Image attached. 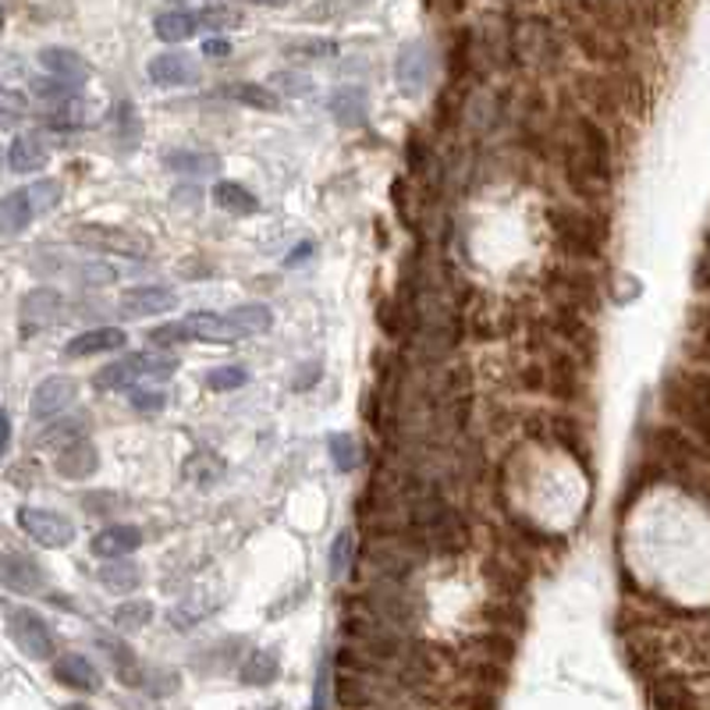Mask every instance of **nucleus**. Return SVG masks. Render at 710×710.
Masks as SVG:
<instances>
[{
  "mask_svg": "<svg viewBox=\"0 0 710 710\" xmlns=\"http://www.w3.org/2000/svg\"><path fill=\"white\" fill-rule=\"evenodd\" d=\"M664 409L686 426L689 434L710 445V377L672 374L664 380Z\"/></svg>",
  "mask_w": 710,
  "mask_h": 710,
  "instance_id": "f257e3e1",
  "label": "nucleus"
},
{
  "mask_svg": "<svg viewBox=\"0 0 710 710\" xmlns=\"http://www.w3.org/2000/svg\"><path fill=\"white\" fill-rule=\"evenodd\" d=\"M57 203H61V181L54 178H39L33 185H22V189L8 192L0 199V232L8 238H14L19 232H25L28 224L43 213H50Z\"/></svg>",
  "mask_w": 710,
  "mask_h": 710,
  "instance_id": "f03ea898",
  "label": "nucleus"
},
{
  "mask_svg": "<svg viewBox=\"0 0 710 710\" xmlns=\"http://www.w3.org/2000/svg\"><path fill=\"white\" fill-rule=\"evenodd\" d=\"M568 178H572L576 192H582V196H593L596 185L604 189V185L611 181L607 135L593 121H582L579 125V142H576L572 161H568Z\"/></svg>",
  "mask_w": 710,
  "mask_h": 710,
  "instance_id": "7ed1b4c3",
  "label": "nucleus"
},
{
  "mask_svg": "<svg viewBox=\"0 0 710 710\" xmlns=\"http://www.w3.org/2000/svg\"><path fill=\"white\" fill-rule=\"evenodd\" d=\"M150 341L164 348H175L181 341H213V345H227V341H241V331L227 320V312H189L185 320L153 327Z\"/></svg>",
  "mask_w": 710,
  "mask_h": 710,
  "instance_id": "20e7f679",
  "label": "nucleus"
},
{
  "mask_svg": "<svg viewBox=\"0 0 710 710\" xmlns=\"http://www.w3.org/2000/svg\"><path fill=\"white\" fill-rule=\"evenodd\" d=\"M170 374H178V355L139 352V355H125V359L104 366L93 383L99 391H121L142 380H167Z\"/></svg>",
  "mask_w": 710,
  "mask_h": 710,
  "instance_id": "39448f33",
  "label": "nucleus"
},
{
  "mask_svg": "<svg viewBox=\"0 0 710 710\" xmlns=\"http://www.w3.org/2000/svg\"><path fill=\"white\" fill-rule=\"evenodd\" d=\"M8 632H11L14 643H19V650L25 653V658H33V661H50L54 658V632H50V625L36 615V611H28V607L11 611Z\"/></svg>",
  "mask_w": 710,
  "mask_h": 710,
  "instance_id": "423d86ee",
  "label": "nucleus"
},
{
  "mask_svg": "<svg viewBox=\"0 0 710 710\" xmlns=\"http://www.w3.org/2000/svg\"><path fill=\"white\" fill-rule=\"evenodd\" d=\"M554 227L565 241L568 252L576 256H601V241H604V227L596 224L590 213L579 210H554Z\"/></svg>",
  "mask_w": 710,
  "mask_h": 710,
  "instance_id": "0eeeda50",
  "label": "nucleus"
},
{
  "mask_svg": "<svg viewBox=\"0 0 710 710\" xmlns=\"http://www.w3.org/2000/svg\"><path fill=\"white\" fill-rule=\"evenodd\" d=\"M430 71H434V57H430V47L426 43H405L402 50L394 57V82L398 90L405 96H419L426 90V82H430Z\"/></svg>",
  "mask_w": 710,
  "mask_h": 710,
  "instance_id": "6e6552de",
  "label": "nucleus"
},
{
  "mask_svg": "<svg viewBox=\"0 0 710 710\" xmlns=\"http://www.w3.org/2000/svg\"><path fill=\"white\" fill-rule=\"evenodd\" d=\"M19 522H22V530L43 547H68L71 540H75V525H71V519L57 516V511H50V508H22Z\"/></svg>",
  "mask_w": 710,
  "mask_h": 710,
  "instance_id": "1a4fd4ad",
  "label": "nucleus"
},
{
  "mask_svg": "<svg viewBox=\"0 0 710 710\" xmlns=\"http://www.w3.org/2000/svg\"><path fill=\"white\" fill-rule=\"evenodd\" d=\"M64 317V295L57 288H33L22 295L19 303V320L22 334H39L43 327H50Z\"/></svg>",
  "mask_w": 710,
  "mask_h": 710,
  "instance_id": "9d476101",
  "label": "nucleus"
},
{
  "mask_svg": "<svg viewBox=\"0 0 710 710\" xmlns=\"http://www.w3.org/2000/svg\"><path fill=\"white\" fill-rule=\"evenodd\" d=\"M75 398H79V383L64 374H54L36 383L33 398H28V412H33L36 419H54L75 405Z\"/></svg>",
  "mask_w": 710,
  "mask_h": 710,
  "instance_id": "9b49d317",
  "label": "nucleus"
},
{
  "mask_svg": "<svg viewBox=\"0 0 710 710\" xmlns=\"http://www.w3.org/2000/svg\"><path fill=\"white\" fill-rule=\"evenodd\" d=\"M178 306V295L164 288V284H139V288H128L121 295V317H132V320H142V317H161V312H170Z\"/></svg>",
  "mask_w": 710,
  "mask_h": 710,
  "instance_id": "f8f14e48",
  "label": "nucleus"
},
{
  "mask_svg": "<svg viewBox=\"0 0 710 710\" xmlns=\"http://www.w3.org/2000/svg\"><path fill=\"white\" fill-rule=\"evenodd\" d=\"M0 579H4V587L11 593H39L47 587L43 568L28 558V554H19V551H4V558H0Z\"/></svg>",
  "mask_w": 710,
  "mask_h": 710,
  "instance_id": "ddd939ff",
  "label": "nucleus"
},
{
  "mask_svg": "<svg viewBox=\"0 0 710 710\" xmlns=\"http://www.w3.org/2000/svg\"><path fill=\"white\" fill-rule=\"evenodd\" d=\"M128 345V334L121 327H93V331L75 334L64 345L68 359H85V355H104V352H118Z\"/></svg>",
  "mask_w": 710,
  "mask_h": 710,
  "instance_id": "4468645a",
  "label": "nucleus"
},
{
  "mask_svg": "<svg viewBox=\"0 0 710 710\" xmlns=\"http://www.w3.org/2000/svg\"><path fill=\"white\" fill-rule=\"evenodd\" d=\"M54 678L61 682V686L75 689V693H99V686H104L96 664L90 658H82V653H64V658H57L54 661Z\"/></svg>",
  "mask_w": 710,
  "mask_h": 710,
  "instance_id": "2eb2a0df",
  "label": "nucleus"
},
{
  "mask_svg": "<svg viewBox=\"0 0 710 710\" xmlns=\"http://www.w3.org/2000/svg\"><path fill=\"white\" fill-rule=\"evenodd\" d=\"M150 79L156 85H189V82L199 79V64L192 61L189 54L167 50V54H156L150 61Z\"/></svg>",
  "mask_w": 710,
  "mask_h": 710,
  "instance_id": "dca6fc26",
  "label": "nucleus"
},
{
  "mask_svg": "<svg viewBox=\"0 0 710 710\" xmlns=\"http://www.w3.org/2000/svg\"><path fill=\"white\" fill-rule=\"evenodd\" d=\"M47 161H50V150H47V142H43L39 135L25 132V135H14L11 139L8 167L14 170V175H36V170L47 167Z\"/></svg>",
  "mask_w": 710,
  "mask_h": 710,
  "instance_id": "f3484780",
  "label": "nucleus"
},
{
  "mask_svg": "<svg viewBox=\"0 0 710 710\" xmlns=\"http://www.w3.org/2000/svg\"><path fill=\"white\" fill-rule=\"evenodd\" d=\"M142 547V530H135V525H107V530H99L93 536V554L96 558H107V561H118L125 558V554H132Z\"/></svg>",
  "mask_w": 710,
  "mask_h": 710,
  "instance_id": "a211bd4d",
  "label": "nucleus"
},
{
  "mask_svg": "<svg viewBox=\"0 0 710 710\" xmlns=\"http://www.w3.org/2000/svg\"><path fill=\"white\" fill-rule=\"evenodd\" d=\"M39 64L47 68L50 79H61L68 85H82L90 79V64H85V57L68 50V47H47L39 54Z\"/></svg>",
  "mask_w": 710,
  "mask_h": 710,
  "instance_id": "6ab92c4d",
  "label": "nucleus"
},
{
  "mask_svg": "<svg viewBox=\"0 0 710 710\" xmlns=\"http://www.w3.org/2000/svg\"><path fill=\"white\" fill-rule=\"evenodd\" d=\"M57 473L64 480H90L96 469H99V451L90 445V440H75V445H68L57 451Z\"/></svg>",
  "mask_w": 710,
  "mask_h": 710,
  "instance_id": "aec40b11",
  "label": "nucleus"
},
{
  "mask_svg": "<svg viewBox=\"0 0 710 710\" xmlns=\"http://www.w3.org/2000/svg\"><path fill=\"white\" fill-rule=\"evenodd\" d=\"M164 167L181 178H213L221 170V156L210 150H175L164 156Z\"/></svg>",
  "mask_w": 710,
  "mask_h": 710,
  "instance_id": "412c9836",
  "label": "nucleus"
},
{
  "mask_svg": "<svg viewBox=\"0 0 710 710\" xmlns=\"http://www.w3.org/2000/svg\"><path fill=\"white\" fill-rule=\"evenodd\" d=\"M650 448L658 459L675 462V465H689L700 459V448L693 445V437L678 434V430H650Z\"/></svg>",
  "mask_w": 710,
  "mask_h": 710,
  "instance_id": "4be33fe9",
  "label": "nucleus"
},
{
  "mask_svg": "<svg viewBox=\"0 0 710 710\" xmlns=\"http://www.w3.org/2000/svg\"><path fill=\"white\" fill-rule=\"evenodd\" d=\"M650 703L653 710H696V700L689 686L675 675H664L650 686Z\"/></svg>",
  "mask_w": 710,
  "mask_h": 710,
  "instance_id": "5701e85b",
  "label": "nucleus"
},
{
  "mask_svg": "<svg viewBox=\"0 0 710 710\" xmlns=\"http://www.w3.org/2000/svg\"><path fill=\"white\" fill-rule=\"evenodd\" d=\"M213 203L224 213H238V217H249V213L260 210V199H256L246 185L238 181H217L213 185Z\"/></svg>",
  "mask_w": 710,
  "mask_h": 710,
  "instance_id": "b1692460",
  "label": "nucleus"
},
{
  "mask_svg": "<svg viewBox=\"0 0 710 710\" xmlns=\"http://www.w3.org/2000/svg\"><path fill=\"white\" fill-rule=\"evenodd\" d=\"M227 320H232L241 338H256V334H267L270 327H274V312L263 303H246V306H235L227 309Z\"/></svg>",
  "mask_w": 710,
  "mask_h": 710,
  "instance_id": "393cba45",
  "label": "nucleus"
},
{
  "mask_svg": "<svg viewBox=\"0 0 710 710\" xmlns=\"http://www.w3.org/2000/svg\"><path fill=\"white\" fill-rule=\"evenodd\" d=\"M331 114L341 125H363L366 121V93L359 85H341L331 96Z\"/></svg>",
  "mask_w": 710,
  "mask_h": 710,
  "instance_id": "a878e982",
  "label": "nucleus"
},
{
  "mask_svg": "<svg viewBox=\"0 0 710 710\" xmlns=\"http://www.w3.org/2000/svg\"><path fill=\"white\" fill-rule=\"evenodd\" d=\"M96 576H99V587L110 590V593H132L142 582V568L118 558V561H107Z\"/></svg>",
  "mask_w": 710,
  "mask_h": 710,
  "instance_id": "bb28decb",
  "label": "nucleus"
},
{
  "mask_svg": "<svg viewBox=\"0 0 710 710\" xmlns=\"http://www.w3.org/2000/svg\"><path fill=\"white\" fill-rule=\"evenodd\" d=\"M104 650L110 653V661H114V672H118V678L125 682V686H142V661H139V653L121 643V639H104Z\"/></svg>",
  "mask_w": 710,
  "mask_h": 710,
  "instance_id": "cd10ccee",
  "label": "nucleus"
},
{
  "mask_svg": "<svg viewBox=\"0 0 710 710\" xmlns=\"http://www.w3.org/2000/svg\"><path fill=\"white\" fill-rule=\"evenodd\" d=\"M281 672V661L274 650H252L246 664H241V682L246 686H270Z\"/></svg>",
  "mask_w": 710,
  "mask_h": 710,
  "instance_id": "c85d7f7f",
  "label": "nucleus"
},
{
  "mask_svg": "<svg viewBox=\"0 0 710 710\" xmlns=\"http://www.w3.org/2000/svg\"><path fill=\"white\" fill-rule=\"evenodd\" d=\"M196 28H199L196 14L189 11H164V14H156V22H153L156 39H164V43H185Z\"/></svg>",
  "mask_w": 710,
  "mask_h": 710,
  "instance_id": "c756f323",
  "label": "nucleus"
},
{
  "mask_svg": "<svg viewBox=\"0 0 710 710\" xmlns=\"http://www.w3.org/2000/svg\"><path fill=\"white\" fill-rule=\"evenodd\" d=\"M327 451H331V462H334L338 473H352V469L359 465V445H355V437L345 434V430L331 434V440H327Z\"/></svg>",
  "mask_w": 710,
  "mask_h": 710,
  "instance_id": "7c9ffc66",
  "label": "nucleus"
},
{
  "mask_svg": "<svg viewBox=\"0 0 710 710\" xmlns=\"http://www.w3.org/2000/svg\"><path fill=\"white\" fill-rule=\"evenodd\" d=\"M227 96H235L238 104L256 107V110H277V96L267 90V85H252V82H238L227 90Z\"/></svg>",
  "mask_w": 710,
  "mask_h": 710,
  "instance_id": "2f4dec72",
  "label": "nucleus"
},
{
  "mask_svg": "<svg viewBox=\"0 0 710 710\" xmlns=\"http://www.w3.org/2000/svg\"><path fill=\"white\" fill-rule=\"evenodd\" d=\"M153 622V604L150 601H128L114 611V625L118 629H142V625Z\"/></svg>",
  "mask_w": 710,
  "mask_h": 710,
  "instance_id": "473e14b6",
  "label": "nucleus"
},
{
  "mask_svg": "<svg viewBox=\"0 0 710 710\" xmlns=\"http://www.w3.org/2000/svg\"><path fill=\"white\" fill-rule=\"evenodd\" d=\"M352 558H355V540H352L348 530H341L334 536V547H331V576L345 579L352 572Z\"/></svg>",
  "mask_w": 710,
  "mask_h": 710,
  "instance_id": "72a5a7b5",
  "label": "nucleus"
},
{
  "mask_svg": "<svg viewBox=\"0 0 710 710\" xmlns=\"http://www.w3.org/2000/svg\"><path fill=\"white\" fill-rule=\"evenodd\" d=\"M79 430H85V419L57 423V426H50V430L39 437V445H43V448H54V445H64V448H68V445H75V440H82Z\"/></svg>",
  "mask_w": 710,
  "mask_h": 710,
  "instance_id": "f704fd0d",
  "label": "nucleus"
},
{
  "mask_svg": "<svg viewBox=\"0 0 710 710\" xmlns=\"http://www.w3.org/2000/svg\"><path fill=\"white\" fill-rule=\"evenodd\" d=\"M249 380V374L241 366H217L213 374L206 377V388H213V391H235V388H241V383Z\"/></svg>",
  "mask_w": 710,
  "mask_h": 710,
  "instance_id": "c9c22d12",
  "label": "nucleus"
},
{
  "mask_svg": "<svg viewBox=\"0 0 710 710\" xmlns=\"http://www.w3.org/2000/svg\"><path fill=\"white\" fill-rule=\"evenodd\" d=\"M238 22H241L238 11H227V8H206V11L196 14V25L206 28V33H221V28H232Z\"/></svg>",
  "mask_w": 710,
  "mask_h": 710,
  "instance_id": "e433bc0d",
  "label": "nucleus"
},
{
  "mask_svg": "<svg viewBox=\"0 0 710 710\" xmlns=\"http://www.w3.org/2000/svg\"><path fill=\"white\" fill-rule=\"evenodd\" d=\"M75 281L90 284V288H96V284H114V281H118V270L107 267V263H82L75 270Z\"/></svg>",
  "mask_w": 710,
  "mask_h": 710,
  "instance_id": "4c0bfd02",
  "label": "nucleus"
},
{
  "mask_svg": "<svg viewBox=\"0 0 710 710\" xmlns=\"http://www.w3.org/2000/svg\"><path fill=\"white\" fill-rule=\"evenodd\" d=\"M327 693H331V661H320L317 686H312V710H327Z\"/></svg>",
  "mask_w": 710,
  "mask_h": 710,
  "instance_id": "58836bf2",
  "label": "nucleus"
},
{
  "mask_svg": "<svg viewBox=\"0 0 710 710\" xmlns=\"http://www.w3.org/2000/svg\"><path fill=\"white\" fill-rule=\"evenodd\" d=\"M33 90L43 96V99H57V104H64V99H71V93H75V85H68L61 79H47V82H36Z\"/></svg>",
  "mask_w": 710,
  "mask_h": 710,
  "instance_id": "ea45409f",
  "label": "nucleus"
},
{
  "mask_svg": "<svg viewBox=\"0 0 710 710\" xmlns=\"http://www.w3.org/2000/svg\"><path fill=\"white\" fill-rule=\"evenodd\" d=\"M465 68H469V33H459V39H454V47H451V75L454 79L465 75Z\"/></svg>",
  "mask_w": 710,
  "mask_h": 710,
  "instance_id": "a19ab883",
  "label": "nucleus"
},
{
  "mask_svg": "<svg viewBox=\"0 0 710 710\" xmlns=\"http://www.w3.org/2000/svg\"><path fill=\"white\" fill-rule=\"evenodd\" d=\"M281 90H288L292 96H303V93H309L312 90V82L306 79V75H298V71H281V75L274 79Z\"/></svg>",
  "mask_w": 710,
  "mask_h": 710,
  "instance_id": "79ce46f5",
  "label": "nucleus"
},
{
  "mask_svg": "<svg viewBox=\"0 0 710 710\" xmlns=\"http://www.w3.org/2000/svg\"><path fill=\"white\" fill-rule=\"evenodd\" d=\"M334 50V43H303V47H292V57H331Z\"/></svg>",
  "mask_w": 710,
  "mask_h": 710,
  "instance_id": "37998d69",
  "label": "nucleus"
},
{
  "mask_svg": "<svg viewBox=\"0 0 710 710\" xmlns=\"http://www.w3.org/2000/svg\"><path fill=\"white\" fill-rule=\"evenodd\" d=\"M164 402H167V398H164L161 391H153V394H135V398H132V405H135L139 412H161Z\"/></svg>",
  "mask_w": 710,
  "mask_h": 710,
  "instance_id": "c03bdc74",
  "label": "nucleus"
},
{
  "mask_svg": "<svg viewBox=\"0 0 710 710\" xmlns=\"http://www.w3.org/2000/svg\"><path fill=\"white\" fill-rule=\"evenodd\" d=\"M312 252H317V246H312V241H303V246H298L295 252L284 256V267H303V260H306V256H312Z\"/></svg>",
  "mask_w": 710,
  "mask_h": 710,
  "instance_id": "a18cd8bd",
  "label": "nucleus"
},
{
  "mask_svg": "<svg viewBox=\"0 0 710 710\" xmlns=\"http://www.w3.org/2000/svg\"><path fill=\"white\" fill-rule=\"evenodd\" d=\"M203 54L206 57H227V54H232V43H227V39H206Z\"/></svg>",
  "mask_w": 710,
  "mask_h": 710,
  "instance_id": "49530a36",
  "label": "nucleus"
},
{
  "mask_svg": "<svg viewBox=\"0 0 710 710\" xmlns=\"http://www.w3.org/2000/svg\"><path fill=\"white\" fill-rule=\"evenodd\" d=\"M246 4H260V8H284V4H292V0H246Z\"/></svg>",
  "mask_w": 710,
  "mask_h": 710,
  "instance_id": "de8ad7c7",
  "label": "nucleus"
},
{
  "mask_svg": "<svg viewBox=\"0 0 710 710\" xmlns=\"http://www.w3.org/2000/svg\"><path fill=\"white\" fill-rule=\"evenodd\" d=\"M700 317H703V320H700V331H703V338H707V345H710V312L703 309V312H700Z\"/></svg>",
  "mask_w": 710,
  "mask_h": 710,
  "instance_id": "09e8293b",
  "label": "nucleus"
},
{
  "mask_svg": "<svg viewBox=\"0 0 710 710\" xmlns=\"http://www.w3.org/2000/svg\"><path fill=\"white\" fill-rule=\"evenodd\" d=\"M61 710H90L85 703H68V707H61Z\"/></svg>",
  "mask_w": 710,
  "mask_h": 710,
  "instance_id": "8fccbe9b",
  "label": "nucleus"
},
{
  "mask_svg": "<svg viewBox=\"0 0 710 710\" xmlns=\"http://www.w3.org/2000/svg\"><path fill=\"white\" fill-rule=\"evenodd\" d=\"M263 710H274V707H263Z\"/></svg>",
  "mask_w": 710,
  "mask_h": 710,
  "instance_id": "3c124183",
  "label": "nucleus"
}]
</instances>
